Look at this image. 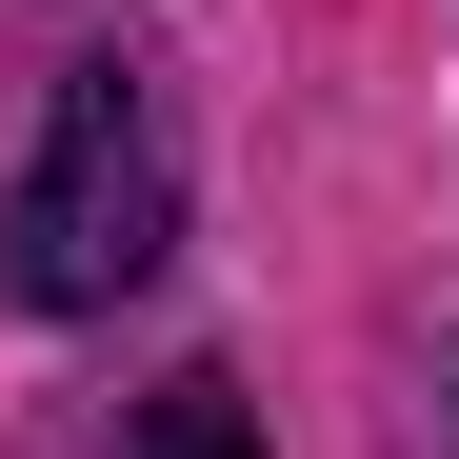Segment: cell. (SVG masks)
<instances>
[{
	"label": "cell",
	"mask_w": 459,
	"mask_h": 459,
	"mask_svg": "<svg viewBox=\"0 0 459 459\" xmlns=\"http://www.w3.org/2000/svg\"><path fill=\"white\" fill-rule=\"evenodd\" d=\"M180 240V160H160V100L120 81V60H60L40 100V160L0 180V280L40 299V320H100V299H140Z\"/></svg>",
	"instance_id": "6da1fadb"
},
{
	"label": "cell",
	"mask_w": 459,
	"mask_h": 459,
	"mask_svg": "<svg viewBox=\"0 0 459 459\" xmlns=\"http://www.w3.org/2000/svg\"><path fill=\"white\" fill-rule=\"evenodd\" d=\"M120 459H260V420H240V379H220V359H180L160 400L120 420Z\"/></svg>",
	"instance_id": "7a4b0ae2"
}]
</instances>
